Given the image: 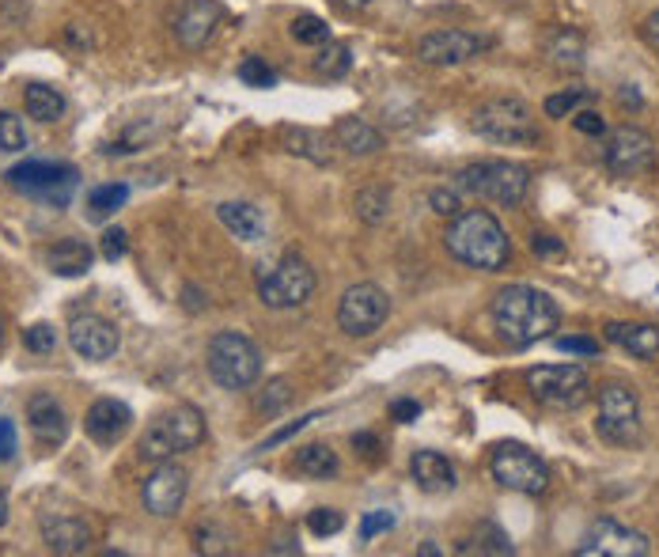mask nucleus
Wrapping results in <instances>:
<instances>
[{
  "mask_svg": "<svg viewBox=\"0 0 659 557\" xmlns=\"http://www.w3.org/2000/svg\"><path fill=\"white\" fill-rule=\"evenodd\" d=\"M561 323V307L534 285H508L493 299V330L508 349L546 341Z\"/></svg>",
  "mask_w": 659,
  "mask_h": 557,
  "instance_id": "obj_1",
  "label": "nucleus"
},
{
  "mask_svg": "<svg viewBox=\"0 0 659 557\" xmlns=\"http://www.w3.org/2000/svg\"><path fill=\"white\" fill-rule=\"evenodd\" d=\"M451 259H459L470 270H485L496 273L512 262V243H508V232L501 228V220L489 209H467L459 217H451V228L443 235Z\"/></svg>",
  "mask_w": 659,
  "mask_h": 557,
  "instance_id": "obj_2",
  "label": "nucleus"
},
{
  "mask_svg": "<svg viewBox=\"0 0 659 557\" xmlns=\"http://www.w3.org/2000/svg\"><path fill=\"white\" fill-rule=\"evenodd\" d=\"M205 440V413L190 402H178L171 410L156 413L153 424L140 437V459H153V463H164V459H175L182 451L201 448Z\"/></svg>",
  "mask_w": 659,
  "mask_h": 557,
  "instance_id": "obj_3",
  "label": "nucleus"
},
{
  "mask_svg": "<svg viewBox=\"0 0 659 557\" xmlns=\"http://www.w3.org/2000/svg\"><path fill=\"white\" fill-rule=\"evenodd\" d=\"M531 186V171L523 164H512V159H482V164H470L456 175V190L474 193L482 201H493V206L515 209L523 198H527Z\"/></svg>",
  "mask_w": 659,
  "mask_h": 557,
  "instance_id": "obj_4",
  "label": "nucleus"
},
{
  "mask_svg": "<svg viewBox=\"0 0 659 557\" xmlns=\"http://www.w3.org/2000/svg\"><path fill=\"white\" fill-rule=\"evenodd\" d=\"M258 299L273 312H292V307H304L315 296V270L300 259V254H281L273 262L258 265Z\"/></svg>",
  "mask_w": 659,
  "mask_h": 557,
  "instance_id": "obj_5",
  "label": "nucleus"
},
{
  "mask_svg": "<svg viewBox=\"0 0 659 557\" xmlns=\"http://www.w3.org/2000/svg\"><path fill=\"white\" fill-rule=\"evenodd\" d=\"M205 365H209V376L217 379L224 391H247V387H254L258 376H262V353H258V345L247 338V334L220 330L212 334Z\"/></svg>",
  "mask_w": 659,
  "mask_h": 557,
  "instance_id": "obj_6",
  "label": "nucleus"
},
{
  "mask_svg": "<svg viewBox=\"0 0 659 557\" xmlns=\"http://www.w3.org/2000/svg\"><path fill=\"white\" fill-rule=\"evenodd\" d=\"M80 171L73 164H53V159H23V164L8 167L4 182L15 193H27L34 201H46L53 209H65L76 190Z\"/></svg>",
  "mask_w": 659,
  "mask_h": 557,
  "instance_id": "obj_7",
  "label": "nucleus"
},
{
  "mask_svg": "<svg viewBox=\"0 0 659 557\" xmlns=\"http://www.w3.org/2000/svg\"><path fill=\"white\" fill-rule=\"evenodd\" d=\"M470 126L496 145H534L542 137L538 118L523 99H489L474 111Z\"/></svg>",
  "mask_w": 659,
  "mask_h": 557,
  "instance_id": "obj_8",
  "label": "nucleus"
},
{
  "mask_svg": "<svg viewBox=\"0 0 659 557\" xmlns=\"http://www.w3.org/2000/svg\"><path fill=\"white\" fill-rule=\"evenodd\" d=\"M527 391L538 398L542 406L576 410V406L587 402L592 383H587V371L580 365H542L527 371Z\"/></svg>",
  "mask_w": 659,
  "mask_h": 557,
  "instance_id": "obj_9",
  "label": "nucleus"
},
{
  "mask_svg": "<svg viewBox=\"0 0 659 557\" xmlns=\"http://www.w3.org/2000/svg\"><path fill=\"white\" fill-rule=\"evenodd\" d=\"M390 315V296L372 281L345 288L342 304H337V326H342L349 338H372Z\"/></svg>",
  "mask_w": 659,
  "mask_h": 557,
  "instance_id": "obj_10",
  "label": "nucleus"
},
{
  "mask_svg": "<svg viewBox=\"0 0 659 557\" xmlns=\"http://www.w3.org/2000/svg\"><path fill=\"white\" fill-rule=\"evenodd\" d=\"M489 471H493V477L504 485V490L527 493V497H538V493H546V485H550V466L523 444L496 448Z\"/></svg>",
  "mask_w": 659,
  "mask_h": 557,
  "instance_id": "obj_11",
  "label": "nucleus"
},
{
  "mask_svg": "<svg viewBox=\"0 0 659 557\" xmlns=\"http://www.w3.org/2000/svg\"><path fill=\"white\" fill-rule=\"evenodd\" d=\"M595 429H599V437L607 440V444H618V448H629L640 440V402H637V391H629V387L614 383V387H603L599 395V421H595Z\"/></svg>",
  "mask_w": 659,
  "mask_h": 557,
  "instance_id": "obj_12",
  "label": "nucleus"
},
{
  "mask_svg": "<svg viewBox=\"0 0 659 557\" xmlns=\"http://www.w3.org/2000/svg\"><path fill=\"white\" fill-rule=\"evenodd\" d=\"M648 550H652V543H648L645 530H634L610 516L595 519L576 543L580 557H645Z\"/></svg>",
  "mask_w": 659,
  "mask_h": 557,
  "instance_id": "obj_13",
  "label": "nucleus"
},
{
  "mask_svg": "<svg viewBox=\"0 0 659 557\" xmlns=\"http://www.w3.org/2000/svg\"><path fill=\"white\" fill-rule=\"evenodd\" d=\"M603 159H607L610 175H618V179H634V175H645L648 167H652L656 145L645 129L621 126L607 137V153H603Z\"/></svg>",
  "mask_w": 659,
  "mask_h": 557,
  "instance_id": "obj_14",
  "label": "nucleus"
},
{
  "mask_svg": "<svg viewBox=\"0 0 659 557\" xmlns=\"http://www.w3.org/2000/svg\"><path fill=\"white\" fill-rule=\"evenodd\" d=\"M186 490H190V474L178 463H171V459H164V463L145 477V485H140V504H145V512H153V516L171 519L178 516V508H182Z\"/></svg>",
  "mask_w": 659,
  "mask_h": 557,
  "instance_id": "obj_15",
  "label": "nucleus"
},
{
  "mask_svg": "<svg viewBox=\"0 0 659 557\" xmlns=\"http://www.w3.org/2000/svg\"><path fill=\"white\" fill-rule=\"evenodd\" d=\"M489 46H493V39L474 31H432L417 42V57L425 65H462V61L478 57Z\"/></svg>",
  "mask_w": 659,
  "mask_h": 557,
  "instance_id": "obj_16",
  "label": "nucleus"
},
{
  "mask_svg": "<svg viewBox=\"0 0 659 557\" xmlns=\"http://www.w3.org/2000/svg\"><path fill=\"white\" fill-rule=\"evenodd\" d=\"M69 345L84 360H111L118 353V330L103 315H76L69 323Z\"/></svg>",
  "mask_w": 659,
  "mask_h": 557,
  "instance_id": "obj_17",
  "label": "nucleus"
},
{
  "mask_svg": "<svg viewBox=\"0 0 659 557\" xmlns=\"http://www.w3.org/2000/svg\"><path fill=\"white\" fill-rule=\"evenodd\" d=\"M220 20H224V8L217 0H186L182 12L175 15V39L186 50H201L217 34Z\"/></svg>",
  "mask_w": 659,
  "mask_h": 557,
  "instance_id": "obj_18",
  "label": "nucleus"
},
{
  "mask_svg": "<svg viewBox=\"0 0 659 557\" xmlns=\"http://www.w3.org/2000/svg\"><path fill=\"white\" fill-rule=\"evenodd\" d=\"M129 429H133V410L126 402H118V398H100V402L87 406L84 432L95 444H118Z\"/></svg>",
  "mask_w": 659,
  "mask_h": 557,
  "instance_id": "obj_19",
  "label": "nucleus"
},
{
  "mask_svg": "<svg viewBox=\"0 0 659 557\" xmlns=\"http://www.w3.org/2000/svg\"><path fill=\"white\" fill-rule=\"evenodd\" d=\"M27 424H31V432L39 437V444H46V448L65 444V437H69L65 406L46 391L31 395V402H27Z\"/></svg>",
  "mask_w": 659,
  "mask_h": 557,
  "instance_id": "obj_20",
  "label": "nucleus"
},
{
  "mask_svg": "<svg viewBox=\"0 0 659 557\" xmlns=\"http://www.w3.org/2000/svg\"><path fill=\"white\" fill-rule=\"evenodd\" d=\"M42 543L53 554H84L92 546V527L76 516H46L42 519Z\"/></svg>",
  "mask_w": 659,
  "mask_h": 557,
  "instance_id": "obj_21",
  "label": "nucleus"
},
{
  "mask_svg": "<svg viewBox=\"0 0 659 557\" xmlns=\"http://www.w3.org/2000/svg\"><path fill=\"white\" fill-rule=\"evenodd\" d=\"M409 474H414L417 490L421 493H448L456 490V466L440 455V451H414L409 459Z\"/></svg>",
  "mask_w": 659,
  "mask_h": 557,
  "instance_id": "obj_22",
  "label": "nucleus"
},
{
  "mask_svg": "<svg viewBox=\"0 0 659 557\" xmlns=\"http://www.w3.org/2000/svg\"><path fill=\"white\" fill-rule=\"evenodd\" d=\"M603 334H607V341H614L626 353H634L640 360L659 357V326L656 323H607Z\"/></svg>",
  "mask_w": 659,
  "mask_h": 557,
  "instance_id": "obj_23",
  "label": "nucleus"
},
{
  "mask_svg": "<svg viewBox=\"0 0 659 557\" xmlns=\"http://www.w3.org/2000/svg\"><path fill=\"white\" fill-rule=\"evenodd\" d=\"M217 217H220V224H224L236 239H243V243H258V239L265 235V217H262V209L251 206V201H220Z\"/></svg>",
  "mask_w": 659,
  "mask_h": 557,
  "instance_id": "obj_24",
  "label": "nucleus"
},
{
  "mask_svg": "<svg viewBox=\"0 0 659 557\" xmlns=\"http://www.w3.org/2000/svg\"><path fill=\"white\" fill-rule=\"evenodd\" d=\"M46 259H50V270L57 273V277H84V273L92 270L95 254L84 239H61Z\"/></svg>",
  "mask_w": 659,
  "mask_h": 557,
  "instance_id": "obj_25",
  "label": "nucleus"
},
{
  "mask_svg": "<svg viewBox=\"0 0 659 557\" xmlns=\"http://www.w3.org/2000/svg\"><path fill=\"white\" fill-rule=\"evenodd\" d=\"M334 137L349 156H376L383 148V133L376 126H368L364 118H342L334 129Z\"/></svg>",
  "mask_w": 659,
  "mask_h": 557,
  "instance_id": "obj_26",
  "label": "nucleus"
},
{
  "mask_svg": "<svg viewBox=\"0 0 659 557\" xmlns=\"http://www.w3.org/2000/svg\"><path fill=\"white\" fill-rule=\"evenodd\" d=\"M542 53H546L550 61H554L557 69H580L587 50H584V39L576 31H568V27H557V31H550L546 39H542Z\"/></svg>",
  "mask_w": 659,
  "mask_h": 557,
  "instance_id": "obj_27",
  "label": "nucleus"
},
{
  "mask_svg": "<svg viewBox=\"0 0 659 557\" xmlns=\"http://www.w3.org/2000/svg\"><path fill=\"white\" fill-rule=\"evenodd\" d=\"M23 106H27L31 118H39L50 126V122H57L61 114H65V95L50 84H27L23 87Z\"/></svg>",
  "mask_w": 659,
  "mask_h": 557,
  "instance_id": "obj_28",
  "label": "nucleus"
},
{
  "mask_svg": "<svg viewBox=\"0 0 659 557\" xmlns=\"http://www.w3.org/2000/svg\"><path fill=\"white\" fill-rule=\"evenodd\" d=\"M129 201V186L126 182H106V186H95L92 193H87V217L92 220H106L111 212H118L122 206Z\"/></svg>",
  "mask_w": 659,
  "mask_h": 557,
  "instance_id": "obj_29",
  "label": "nucleus"
},
{
  "mask_svg": "<svg viewBox=\"0 0 659 557\" xmlns=\"http://www.w3.org/2000/svg\"><path fill=\"white\" fill-rule=\"evenodd\" d=\"M296 471L307 477H334L337 474V455L330 444H307L296 451Z\"/></svg>",
  "mask_w": 659,
  "mask_h": 557,
  "instance_id": "obj_30",
  "label": "nucleus"
},
{
  "mask_svg": "<svg viewBox=\"0 0 659 557\" xmlns=\"http://www.w3.org/2000/svg\"><path fill=\"white\" fill-rule=\"evenodd\" d=\"M284 145H289L292 156H307L311 164H326L330 159V153H326L330 140L315 129H284Z\"/></svg>",
  "mask_w": 659,
  "mask_h": 557,
  "instance_id": "obj_31",
  "label": "nucleus"
},
{
  "mask_svg": "<svg viewBox=\"0 0 659 557\" xmlns=\"http://www.w3.org/2000/svg\"><path fill=\"white\" fill-rule=\"evenodd\" d=\"M356 217H360L364 224H383V220L390 217V190L368 186V190L356 193Z\"/></svg>",
  "mask_w": 659,
  "mask_h": 557,
  "instance_id": "obj_32",
  "label": "nucleus"
},
{
  "mask_svg": "<svg viewBox=\"0 0 659 557\" xmlns=\"http://www.w3.org/2000/svg\"><path fill=\"white\" fill-rule=\"evenodd\" d=\"M349 69H353V53H349V46H342V42H330V46H323V53L315 57V73L318 76L342 80Z\"/></svg>",
  "mask_w": 659,
  "mask_h": 557,
  "instance_id": "obj_33",
  "label": "nucleus"
},
{
  "mask_svg": "<svg viewBox=\"0 0 659 557\" xmlns=\"http://www.w3.org/2000/svg\"><path fill=\"white\" fill-rule=\"evenodd\" d=\"M289 31H292V39H296L300 46H326V42H330V27H326V20H318V15H311V12L296 15Z\"/></svg>",
  "mask_w": 659,
  "mask_h": 557,
  "instance_id": "obj_34",
  "label": "nucleus"
},
{
  "mask_svg": "<svg viewBox=\"0 0 659 557\" xmlns=\"http://www.w3.org/2000/svg\"><path fill=\"white\" fill-rule=\"evenodd\" d=\"M584 103H592V92H587V87H565V92H557L546 99V118H568V114H576Z\"/></svg>",
  "mask_w": 659,
  "mask_h": 557,
  "instance_id": "obj_35",
  "label": "nucleus"
},
{
  "mask_svg": "<svg viewBox=\"0 0 659 557\" xmlns=\"http://www.w3.org/2000/svg\"><path fill=\"white\" fill-rule=\"evenodd\" d=\"M27 148V126L12 111H0V153H23Z\"/></svg>",
  "mask_w": 659,
  "mask_h": 557,
  "instance_id": "obj_36",
  "label": "nucleus"
},
{
  "mask_svg": "<svg viewBox=\"0 0 659 557\" xmlns=\"http://www.w3.org/2000/svg\"><path fill=\"white\" fill-rule=\"evenodd\" d=\"M239 80H243L247 87H273L278 84V73H273L258 53H251V57L239 61Z\"/></svg>",
  "mask_w": 659,
  "mask_h": 557,
  "instance_id": "obj_37",
  "label": "nucleus"
},
{
  "mask_svg": "<svg viewBox=\"0 0 659 557\" xmlns=\"http://www.w3.org/2000/svg\"><path fill=\"white\" fill-rule=\"evenodd\" d=\"M292 402V387H289V379H273L270 387H265L262 395H258V413H281L284 406Z\"/></svg>",
  "mask_w": 659,
  "mask_h": 557,
  "instance_id": "obj_38",
  "label": "nucleus"
},
{
  "mask_svg": "<svg viewBox=\"0 0 659 557\" xmlns=\"http://www.w3.org/2000/svg\"><path fill=\"white\" fill-rule=\"evenodd\" d=\"M474 550H482V554H515V546L496 524H482V527H478V546H474Z\"/></svg>",
  "mask_w": 659,
  "mask_h": 557,
  "instance_id": "obj_39",
  "label": "nucleus"
},
{
  "mask_svg": "<svg viewBox=\"0 0 659 557\" xmlns=\"http://www.w3.org/2000/svg\"><path fill=\"white\" fill-rule=\"evenodd\" d=\"M345 524V516L337 508H315L307 516V527H311V535H318V538H330V535H337Z\"/></svg>",
  "mask_w": 659,
  "mask_h": 557,
  "instance_id": "obj_40",
  "label": "nucleus"
},
{
  "mask_svg": "<svg viewBox=\"0 0 659 557\" xmlns=\"http://www.w3.org/2000/svg\"><path fill=\"white\" fill-rule=\"evenodd\" d=\"M323 418V410H311V413H304V418L300 421H289V424H281L278 432H273V437H265L262 444H258V451H270V448H278V444H284V440H292L296 437V432H304L311 421H318Z\"/></svg>",
  "mask_w": 659,
  "mask_h": 557,
  "instance_id": "obj_41",
  "label": "nucleus"
},
{
  "mask_svg": "<svg viewBox=\"0 0 659 557\" xmlns=\"http://www.w3.org/2000/svg\"><path fill=\"white\" fill-rule=\"evenodd\" d=\"M23 345L31 353H50L53 345H57V330H53L50 323H34V326H27V330H23Z\"/></svg>",
  "mask_w": 659,
  "mask_h": 557,
  "instance_id": "obj_42",
  "label": "nucleus"
},
{
  "mask_svg": "<svg viewBox=\"0 0 659 557\" xmlns=\"http://www.w3.org/2000/svg\"><path fill=\"white\" fill-rule=\"evenodd\" d=\"M390 527H395V512H387V508L368 512V516L360 519V543H372V538L383 535V530H390Z\"/></svg>",
  "mask_w": 659,
  "mask_h": 557,
  "instance_id": "obj_43",
  "label": "nucleus"
},
{
  "mask_svg": "<svg viewBox=\"0 0 659 557\" xmlns=\"http://www.w3.org/2000/svg\"><path fill=\"white\" fill-rule=\"evenodd\" d=\"M15 451H20V432L8 418H0V463H12Z\"/></svg>",
  "mask_w": 659,
  "mask_h": 557,
  "instance_id": "obj_44",
  "label": "nucleus"
},
{
  "mask_svg": "<svg viewBox=\"0 0 659 557\" xmlns=\"http://www.w3.org/2000/svg\"><path fill=\"white\" fill-rule=\"evenodd\" d=\"M429 206L440 212V217H459V212H462L456 190H432L429 193Z\"/></svg>",
  "mask_w": 659,
  "mask_h": 557,
  "instance_id": "obj_45",
  "label": "nucleus"
},
{
  "mask_svg": "<svg viewBox=\"0 0 659 557\" xmlns=\"http://www.w3.org/2000/svg\"><path fill=\"white\" fill-rule=\"evenodd\" d=\"M557 349L561 353H573V357H595V353H599V341L573 334V338H557Z\"/></svg>",
  "mask_w": 659,
  "mask_h": 557,
  "instance_id": "obj_46",
  "label": "nucleus"
},
{
  "mask_svg": "<svg viewBox=\"0 0 659 557\" xmlns=\"http://www.w3.org/2000/svg\"><path fill=\"white\" fill-rule=\"evenodd\" d=\"M126 251H129L126 232H122V228H111V232L103 235V259H106V262H118Z\"/></svg>",
  "mask_w": 659,
  "mask_h": 557,
  "instance_id": "obj_47",
  "label": "nucleus"
},
{
  "mask_svg": "<svg viewBox=\"0 0 659 557\" xmlns=\"http://www.w3.org/2000/svg\"><path fill=\"white\" fill-rule=\"evenodd\" d=\"M531 251L538 254V259H561L565 254V243H561L557 235H531Z\"/></svg>",
  "mask_w": 659,
  "mask_h": 557,
  "instance_id": "obj_48",
  "label": "nucleus"
},
{
  "mask_svg": "<svg viewBox=\"0 0 659 557\" xmlns=\"http://www.w3.org/2000/svg\"><path fill=\"white\" fill-rule=\"evenodd\" d=\"M573 126L580 129V133H587V137H603V133H607V122H603L595 111H576L573 114Z\"/></svg>",
  "mask_w": 659,
  "mask_h": 557,
  "instance_id": "obj_49",
  "label": "nucleus"
},
{
  "mask_svg": "<svg viewBox=\"0 0 659 557\" xmlns=\"http://www.w3.org/2000/svg\"><path fill=\"white\" fill-rule=\"evenodd\" d=\"M390 418L402 421V424L417 421L421 418V402H414V398H398V402H390Z\"/></svg>",
  "mask_w": 659,
  "mask_h": 557,
  "instance_id": "obj_50",
  "label": "nucleus"
},
{
  "mask_svg": "<svg viewBox=\"0 0 659 557\" xmlns=\"http://www.w3.org/2000/svg\"><path fill=\"white\" fill-rule=\"evenodd\" d=\"M640 34H645L648 46H652V50L659 53V8H656L652 15H648V20H645V27H640Z\"/></svg>",
  "mask_w": 659,
  "mask_h": 557,
  "instance_id": "obj_51",
  "label": "nucleus"
},
{
  "mask_svg": "<svg viewBox=\"0 0 659 557\" xmlns=\"http://www.w3.org/2000/svg\"><path fill=\"white\" fill-rule=\"evenodd\" d=\"M353 444H356V451H360V448H379V444H376V437H372V432H356V437H353Z\"/></svg>",
  "mask_w": 659,
  "mask_h": 557,
  "instance_id": "obj_52",
  "label": "nucleus"
},
{
  "mask_svg": "<svg viewBox=\"0 0 659 557\" xmlns=\"http://www.w3.org/2000/svg\"><path fill=\"white\" fill-rule=\"evenodd\" d=\"M4 524H8V493L0 490V527H4Z\"/></svg>",
  "mask_w": 659,
  "mask_h": 557,
  "instance_id": "obj_53",
  "label": "nucleus"
},
{
  "mask_svg": "<svg viewBox=\"0 0 659 557\" xmlns=\"http://www.w3.org/2000/svg\"><path fill=\"white\" fill-rule=\"evenodd\" d=\"M621 103H626V106H640V95L629 92V87H626V92H621Z\"/></svg>",
  "mask_w": 659,
  "mask_h": 557,
  "instance_id": "obj_54",
  "label": "nucleus"
},
{
  "mask_svg": "<svg viewBox=\"0 0 659 557\" xmlns=\"http://www.w3.org/2000/svg\"><path fill=\"white\" fill-rule=\"evenodd\" d=\"M342 8H364V4H372V0H337Z\"/></svg>",
  "mask_w": 659,
  "mask_h": 557,
  "instance_id": "obj_55",
  "label": "nucleus"
},
{
  "mask_svg": "<svg viewBox=\"0 0 659 557\" xmlns=\"http://www.w3.org/2000/svg\"><path fill=\"white\" fill-rule=\"evenodd\" d=\"M0 338H4V323H0Z\"/></svg>",
  "mask_w": 659,
  "mask_h": 557,
  "instance_id": "obj_56",
  "label": "nucleus"
}]
</instances>
